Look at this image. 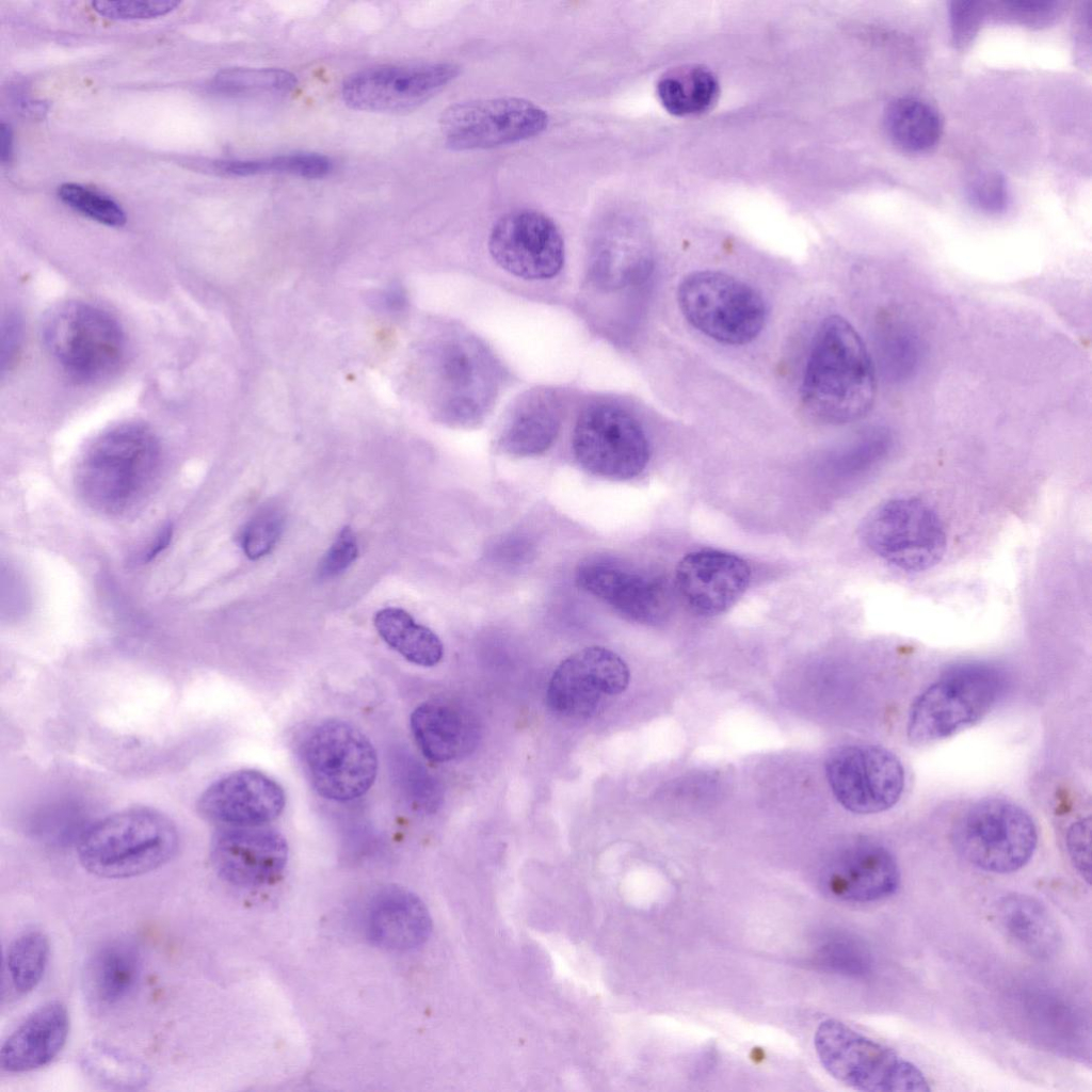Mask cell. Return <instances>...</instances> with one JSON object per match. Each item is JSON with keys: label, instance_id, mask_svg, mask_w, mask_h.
Wrapping results in <instances>:
<instances>
[{"label": "cell", "instance_id": "6da1fadb", "mask_svg": "<svg viewBox=\"0 0 1092 1092\" xmlns=\"http://www.w3.org/2000/svg\"><path fill=\"white\" fill-rule=\"evenodd\" d=\"M877 395L870 354L853 325L833 315L818 326L804 368L800 397L805 412L826 424L865 417Z\"/></svg>", "mask_w": 1092, "mask_h": 1092}, {"label": "cell", "instance_id": "7a4b0ae2", "mask_svg": "<svg viewBox=\"0 0 1092 1092\" xmlns=\"http://www.w3.org/2000/svg\"><path fill=\"white\" fill-rule=\"evenodd\" d=\"M160 465L161 450L154 432L143 423H122L85 448L77 465L76 486L93 509L121 514L150 492Z\"/></svg>", "mask_w": 1092, "mask_h": 1092}, {"label": "cell", "instance_id": "3957f363", "mask_svg": "<svg viewBox=\"0 0 1092 1092\" xmlns=\"http://www.w3.org/2000/svg\"><path fill=\"white\" fill-rule=\"evenodd\" d=\"M174 822L150 807H130L86 829L78 841V857L89 872L123 879L149 872L175 854Z\"/></svg>", "mask_w": 1092, "mask_h": 1092}, {"label": "cell", "instance_id": "277c9868", "mask_svg": "<svg viewBox=\"0 0 1092 1092\" xmlns=\"http://www.w3.org/2000/svg\"><path fill=\"white\" fill-rule=\"evenodd\" d=\"M823 1069L837 1081L866 1092H928L926 1074L893 1048L837 1019L822 1022L814 1035Z\"/></svg>", "mask_w": 1092, "mask_h": 1092}, {"label": "cell", "instance_id": "5b68a950", "mask_svg": "<svg viewBox=\"0 0 1092 1092\" xmlns=\"http://www.w3.org/2000/svg\"><path fill=\"white\" fill-rule=\"evenodd\" d=\"M1005 687V674L994 665L969 662L950 669L914 702L906 726L910 741L926 744L974 725L991 711Z\"/></svg>", "mask_w": 1092, "mask_h": 1092}, {"label": "cell", "instance_id": "8992f818", "mask_svg": "<svg viewBox=\"0 0 1092 1092\" xmlns=\"http://www.w3.org/2000/svg\"><path fill=\"white\" fill-rule=\"evenodd\" d=\"M42 337L65 372L85 382L110 375L125 357L121 325L107 311L83 302L62 303L48 311Z\"/></svg>", "mask_w": 1092, "mask_h": 1092}, {"label": "cell", "instance_id": "52a82bcc", "mask_svg": "<svg viewBox=\"0 0 1092 1092\" xmlns=\"http://www.w3.org/2000/svg\"><path fill=\"white\" fill-rule=\"evenodd\" d=\"M677 302L694 328L724 344L751 342L767 319L760 294L744 282L719 271H694L685 276L678 285Z\"/></svg>", "mask_w": 1092, "mask_h": 1092}, {"label": "cell", "instance_id": "ba28073f", "mask_svg": "<svg viewBox=\"0 0 1092 1092\" xmlns=\"http://www.w3.org/2000/svg\"><path fill=\"white\" fill-rule=\"evenodd\" d=\"M952 841L970 865L991 873L1019 870L1032 857L1038 833L1022 807L1002 799H984L958 819Z\"/></svg>", "mask_w": 1092, "mask_h": 1092}, {"label": "cell", "instance_id": "9c48e42d", "mask_svg": "<svg viewBox=\"0 0 1092 1092\" xmlns=\"http://www.w3.org/2000/svg\"><path fill=\"white\" fill-rule=\"evenodd\" d=\"M309 780L325 799L346 802L364 796L374 783L378 756L355 725L328 719L315 725L302 745Z\"/></svg>", "mask_w": 1092, "mask_h": 1092}, {"label": "cell", "instance_id": "30bf717a", "mask_svg": "<svg viewBox=\"0 0 1092 1092\" xmlns=\"http://www.w3.org/2000/svg\"><path fill=\"white\" fill-rule=\"evenodd\" d=\"M861 532L873 553L905 572L933 567L946 549L942 519L931 505L914 497L879 504L865 518Z\"/></svg>", "mask_w": 1092, "mask_h": 1092}, {"label": "cell", "instance_id": "8fae6325", "mask_svg": "<svg viewBox=\"0 0 1092 1092\" xmlns=\"http://www.w3.org/2000/svg\"><path fill=\"white\" fill-rule=\"evenodd\" d=\"M576 460L590 473L610 480L639 476L649 460V444L639 422L611 404L587 407L573 432Z\"/></svg>", "mask_w": 1092, "mask_h": 1092}, {"label": "cell", "instance_id": "7c38bea8", "mask_svg": "<svg viewBox=\"0 0 1092 1092\" xmlns=\"http://www.w3.org/2000/svg\"><path fill=\"white\" fill-rule=\"evenodd\" d=\"M548 114L532 101L499 97L457 102L439 118L445 144L452 150L488 149L541 134Z\"/></svg>", "mask_w": 1092, "mask_h": 1092}, {"label": "cell", "instance_id": "4fadbf2b", "mask_svg": "<svg viewBox=\"0 0 1092 1092\" xmlns=\"http://www.w3.org/2000/svg\"><path fill=\"white\" fill-rule=\"evenodd\" d=\"M459 74V65L452 62L379 65L346 78L341 96L355 110L400 113L430 100Z\"/></svg>", "mask_w": 1092, "mask_h": 1092}, {"label": "cell", "instance_id": "5bb4252c", "mask_svg": "<svg viewBox=\"0 0 1092 1092\" xmlns=\"http://www.w3.org/2000/svg\"><path fill=\"white\" fill-rule=\"evenodd\" d=\"M825 774L836 800L854 814H877L893 807L904 787L901 762L877 745L835 750L826 760Z\"/></svg>", "mask_w": 1092, "mask_h": 1092}, {"label": "cell", "instance_id": "9a60e30c", "mask_svg": "<svg viewBox=\"0 0 1092 1092\" xmlns=\"http://www.w3.org/2000/svg\"><path fill=\"white\" fill-rule=\"evenodd\" d=\"M488 248L500 268L527 280L552 278L564 263V241L558 226L532 209H519L498 220Z\"/></svg>", "mask_w": 1092, "mask_h": 1092}, {"label": "cell", "instance_id": "2e32d148", "mask_svg": "<svg viewBox=\"0 0 1092 1092\" xmlns=\"http://www.w3.org/2000/svg\"><path fill=\"white\" fill-rule=\"evenodd\" d=\"M625 661L603 646L584 647L555 670L546 692L548 707L564 717L588 718L603 696L617 695L629 684Z\"/></svg>", "mask_w": 1092, "mask_h": 1092}, {"label": "cell", "instance_id": "e0dca14e", "mask_svg": "<svg viewBox=\"0 0 1092 1092\" xmlns=\"http://www.w3.org/2000/svg\"><path fill=\"white\" fill-rule=\"evenodd\" d=\"M576 582L636 623L655 625L670 613L671 594L661 578L639 573L614 560L591 559L581 563Z\"/></svg>", "mask_w": 1092, "mask_h": 1092}, {"label": "cell", "instance_id": "ac0fdd59", "mask_svg": "<svg viewBox=\"0 0 1092 1092\" xmlns=\"http://www.w3.org/2000/svg\"><path fill=\"white\" fill-rule=\"evenodd\" d=\"M210 860L227 883L244 888L276 882L288 861V845L274 829L257 826L221 828L212 836Z\"/></svg>", "mask_w": 1092, "mask_h": 1092}, {"label": "cell", "instance_id": "d6986e66", "mask_svg": "<svg viewBox=\"0 0 1092 1092\" xmlns=\"http://www.w3.org/2000/svg\"><path fill=\"white\" fill-rule=\"evenodd\" d=\"M900 869L893 853L869 840L849 844L836 852L820 873L821 888L850 903H873L899 888Z\"/></svg>", "mask_w": 1092, "mask_h": 1092}, {"label": "cell", "instance_id": "ffe728a7", "mask_svg": "<svg viewBox=\"0 0 1092 1092\" xmlns=\"http://www.w3.org/2000/svg\"><path fill=\"white\" fill-rule=\"evenodd\" d=\"M751 569L740 557L705 549L686 555L675 572V589L684 604L702 616L726 612L745 592Z\"/></svg>", "mask_w": 1092, "mask_h": 1092}, {"label": "cell", "instance_id": "44dd1931", "mask_svg": "<svg viewBox=\"0 0 1092 1092\" xmlns=\"http://www.w3.org/2000/svg\"><path fill=\"white\" fill-rule=\"evenodd\" d=\"M282 786L267 774L243 769L209 785L197 801L205 819L228 826H257L276 819L284 810Z\"/></svg>", "mask_w": 1092, "mask_h": 1092}, {"label": "cell", "instance_id": "7402d4cb", "mask_svg": "<svg viewBox=\"0 0 1092 1092\" xmlns=\"http://www.w3.org/2000/svg\"><path fill=\"white\" fill-rule=\"evenodd\" d=\"M432 929L430 913L414 893L399 886L378 892L366 915V931L376 946L408 951L421 946Z\"/></svg>", "mask_w": 1092, "mask_h": 1092}, {"label": "cell", "instance_id": "603a6c76", "mask_svg": "<svg viewBox=\"0 0 1092 1092\" xmlns=\"http://www.w3.org/2000/svg\"><path fill=\"white\" fill-rule=\"evenodd\" d=\"M69 1016L60 1001L47 1002L21 1022L0 1049V1064L9 1073H25L51 1062L63 1049Z\"/></svg>", "mask_w": 1092, "mask_h": 1092}, {"label": "cell", "instance_id": "cb8c5ba5", "mask_svg": "<svg viewBox=\"0 0 1092 1092\" xmlns=\"http://www.w3.org/2000/svg\"><path fill=\"white\" fill-rule=\"evenodd\" d=\"M994 919L1003 936L1022 953L1049 961L1062 948V933L1047 906L1023 893L1001 896L994 905Z\"/></svg>", "mask_w": 1092, "mask_h": 1092}, {"label": "cell", "instance_id": "d4e9b609", "mask_svg": "<svg viewBox=\"0 0 1092 1092\" xmlns=\"http://www.w3.org/2000/svg\"><path fill=\"white\" fill-rule=\"evenodd\" d=\"M411 729L420 752L434 762H447L469 752L478 737L473 719L459 705L440 698L415 708Z\"/></svg>", "mask_w": 1092, "mask_h": 1092}, {"label": "cell", "instance_id": "484cf974", "mask_svg": "<svg viewBox=\"0 0 1092 1092\" xmlns=\"http://www.w3.org/2000/svg\"><path fill=\"white\" fill-rule=\"evenodd\" d=\"M142 971L138 947L126 940H114L99 947L87 962L85 993L96 1007L117 1005L134 990Z\"/></svg>", "mask_w": 1092, "mask_h": 1092}, {"label": "cell", "instance_id": "4316f807", "mask_svg": "<svg viewBox=\"0 0 1092 1092\" xmlns=\"http://www.w3.org/2000/svg\"><path fill=\"white\" fill-rule=\"evenodd\" d=\"M560 425L559 406L551 396L542 392L529 396L504 424L498 448L518 457L540 455L553 444Z\"/></svg>", "mask_w": 1092, "mask_h": 1092}, {"label": "cell", "instance_id": "83f0119b", "mask_svg": "<svg viewBox=\"0 0 1092 1092\" xmlns=\"http://www.w3.org/2000/svg\"><path fill=\"white\" fill-rule=\"evenodd\" d=\"M884 124L894 144L910 152L930 149L943 132V119L937 110L913 97L892 101L885 111Z\"/></svg>", "mask_w": 1092, "mask_h": 1092}, {"label": "cell", "instance_id": "f1b7e54d", "mask_svg": "<svg viewBox=\"0 0 1092 1092\" xmlns=\"http://www.w3.org/2000/svg\"><path fill=\"white\" fill-rule=\"evenodd\" d=\"M381 638L406 660L421 667L437 664L444 655L439 638L428 627L417 624L406 611L385 608L374 616Z\"/></svg>", "mask_w": 1092, "mask_h": 1092}, {"label": "cell", "instance_id": "f546056e", "mask_svg": "<svg viewBox=\"0 0 1092 1092\" xmlns=\"http://www.w3.org/2000/svg\"><path fill=\"white\" fill-rule=\"evenodd\" d=\"M719 83L714 75L702 66H685L662 77L657 95L663 108L673 115L689 116L707 111L717 100Z\"/></svg>", "mask_w": 1092, "mask_h": 1092}, {"label": "cell", "instance_id": "4dcf8cb0", "mask_svg": "<svg viewBox=\"0 0 1092 1092\" xmlns=\"http://www.w3.org/2000/svg\"><path fill=\"white\" fill-rule=\"evenodd\" d=\"M647 262L619 234L603 238L591 259L594 282L605 289H616L639 279Z\"/></svg>", "mask_w": 1092, "mask_h": 1092}, {"label": "cell", "instance_id": "1f68e13d", "mask_svg": "<svg viewBox=\"0 0 1092 1092\" xmlns=\"http://www.w3.org/2000/svg\"><path fill=\"white\" fill-rule=\"evenodd\" d=\"M49 954L48 937L41 931L25 932L11 943L5 956V973L16 993L25 995L37 986Z\"/></svg>", "mask_w": 1092, "mask_h": 1092}, {"label": "cell", "instance_id": "d6a6232c", "mask_svg": "<svg viewBox=\"0 0 1092 1092\" xmlns=\"http://www.w3.org/2000/svg\"><path fill=\"white\" fill-rule=\"evenodd\" d=\"M212 86L231 96L279 97L292 93L298 79L282 68L234 67L219 71Z\"/></svg>", "mask_w": 1092, "mask_h": 1092}, {"label": "cell", "instance_id": "836d02e7", "mask_svg": "<svg viewBox=\"0 0 1092 1092\" xmlns=\"http://www.w3.org/2000/svg\"><path fill=\"white\" fill-rule=\"evenodd\" d=\"M81 1067L94 1080L116 1089H138L147 1082L148 1071L135 1059L102 1044H93L81 1056Z\"/></svg>", "mask_w": 1092, "mask_h": 1092}, {"label": "cell", "instance_id": "e575fe53", "mask_svg": "<svg viewBox=\"0 0 1092 1092\" xmlns=\"http://www.w3.org/2000/svg\"><path fill=\"white\" fill-rule=\"evenodd\" d=\"M333 170L332 160L316 152H291L262 159H243V177L288 174L307 179L323 178Z\"/></svg>", "mask_w": 1092, "mask_h": 1092}, {"label": "cell", "instance_id": "d590c367", "mask_svg": "<svg viewBox=\"0 0 1092 1092\" xmlns=\"http://www.w3.org/2000/svg\"><path fill=\"white\" fill-rule=\"evenodd\" d=\"M58 196L68 207L98 223L121 227L127 221L126 212L114 199L82 184L63 183Z\"/></svg>", "mask_w": 1092, "mask_h": 1092}, {"label": "cell", "instance_id": "8d00e7d4", "mask_svg": "<svg viewBox=\"0 0 1092 1092\" xmlns=\"http://www.w3.org/2000/svg\"><path fill=\"white\" fill-rule=\"evenodd\" d=\"M284 516L282 512L268 507L258 512L245 526L241 534V546L252 560L269 553L283 532Z\"/></svg>", "mask_w": 1092, "mask_h": 1092}, {"label": "cell", "instance_id": "74e56055", "mask_svg": "<svg viewBox=\"0 0 1092 1092\" xmlns=\"http://www.w3.org/2000/svg\"><path fill=\"white\" fill-rule=\"evenodd\" d=\"M884 365L894 381H903L915 371L919 358L916 337L903 328H892L883 341Z\"/></svg>", "mask_w": 1092, "mask_h": 1092}, {"label": "cell", "instance_id": "f35d334b", "mask_svg": "<svg viewBox=\"0 0 1092 1092\" xmlns=\"http://www.w3.org/2000/svg\"><path fill=\"white\" fill-rule=\"evenodd\" d=\"M821 957L828 966L848 975H865L872 965L868 950L860 942L849 938H835L823 947Z\"/></svg>", "mask_w": 1092, "mask_h": 1092}, {"label": "cell", "instance_id": "ab89813d", "mask_svg": "<svg viewBox=\"0 0 1092 1092\" xmlns=\"http://www.w3.org/2000/svg\"><path fill=\"white\" fill-rule=\"evenodd\" d=\"M180 2L159 1H94L93 10L113 20H143L164 16L174 11Z\"/></svg>", "mask_w": 1092, "mask_h": 1092}, {"label": "cell", "instance_id": "60d3db41", "mask_svg": "<svg viewBox=\"0 0 1092 1092\" xmlns=\"http://www.w3.org/2000/svg\"><path fill=\"white\" fill-rule=\"evenodd\" d=\"M968 196L979 209L989 213H998L1008 204L1006 181L999 173H980L968 184Z\"/></svg>", "mask_w": 1092, "mask_h": 1092}, {"label": "cell", "instance_id": "b9f144b4", "mask_svg": "<svg viewBox=\"0 0 1092 1092\" xmlns=\"http://www.w3.org/2000/svg\"><path fill=\"white\" fill-rule=\"evenodd\" d=\"M357 555L356 537L353 531L346 527L321 559L318 567L319 577L330 579L340 575L355 561Z\"/></svg>", "mask_w": 1092, "mask_h": 1092}, {"label": "cell", "instance_id": "7bdbcfd3", "mask_svg": "<svg viewBox=\"0 0 1092 1092\" xmlns=\"http://www.w3.org/2000/svg\"><path fill=\"white\" fill-rule=\"evenodd\" d=\"M1065 846L1069 858L1078 876L1090 885L1091 882V822L1080 819L1066 832Z\"/></svg>", "mask_w": 1092, "mask_h": 1092}, {"label": "cell", "instance_id": "ee69618b", "mask_svg": "<svg viewBox=\"0 0 1092 1092\" xmlns=\"http://www.w3.org/2000/svg\"><path fill=\"white\" fill-rule=\"evenodd\" d=\"M984 11L982 2H952L950 13L954 43L963 46L970 42L981 23Z\"/></svg>", "mask_w": 1092, "mask_h": 1092}, {"label": "cell", "instance_id": "f6af8a7d", "mask_svg": "<svg viewBox=\"0 0 1092 1092\" xmlns=\"http://www.w3.org/2000/svg\"><path fill=\"white\" fill-rule=\"evenodd\" d=\"M475 356H468L466 350L453 346L446 350L443 358V369L448 381L457 388L473 386L477 382V364Z\"/></svg>", "mask_w": 1092, "mask_h": 1092}, {"label": "cell", "instance_id": "bcb514c9", "mask_svg": "<svg viewBox=\"0 0 1092 1092\" xmlns=\"http://www.w3.org/2000/svg\"><path fill=\"white\" fill-rule=\"evenodd\" d=\"M21 338L20 320L15 315H10L3 321L2 327V365L3 369L12 364L16 356Z\"/></svg>", "mask_w": 1092, "mask_h": 1092}, {"label": "cell", "instance_id": "7dc6e473", "mask_svg": "<svg viewBox=\"0 0 1092 1092\" xmlns=\"http://www.w3.org/2000/svg\"><path fill=\"white\" fill-rule=\"evenodd\" d=\"M173 529L171 525L163 527L158 533L154 543L149 546L148 550L144 553V560L149 561L155 558L159 552L167 547L172 540Z\"/></svg>", "mask_w": 1092, "mask_h": 1092}, {"label": "cell", "instance_id": "c3c4849f", "mask_svg": "<svg viewBox=\"0 0 1092 1092\" xmlns=\"http://www.w3.org/2000/svg\"><path fill=\"white\" fill-rule=\"evenodd\" d=\"M13 131L9 124L1 123L0 126V145H1V161L7 163L11 161L13 156Z\"/></svg>", "mask_w": 1092, "mask_h": 1092}]
</instances>
